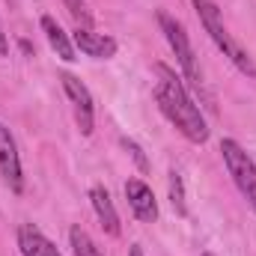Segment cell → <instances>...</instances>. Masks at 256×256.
<instances>
[{"label": "cell", "mask_w": 256, "mask_h": 256, "mask_svg": "<svg viewBox=\"0 0 256 256\" xmlns=\"http://www.w3.org/2000/svg\"><path fill=\"white\" fill-rule=\"evenodd\" d=\"M126 196H128V206L131 212L143 220V224H155L158 220V202H155V194L146 182L140 179H128L126 182Z\"/></svg>", "instance_id": "7"}, {"label": "cell", "mask_w": 256, "mask_h": 256, "mask_svg": "<svg viewBox=\"0 0 256 256\" xmlns=\"http://www.w3.org/2000/svg\"><path fill=\"white\" fill-rule=\"evenodd\" d=\"M128 256H143V248H140V244H131V250H128Z\"/></svg>", "instance_id": "17"}, {"label": "cell", "mask_w": 256, "mask_h": 256, "mask_svg": "<svg viewBox=\"0 0 256 256\" xmlns=\"http://www.w3.org/2000/svg\"><path fill=\"white\" fill-rule=\"evenodd\" d=\"M122 146H126L128 152H131V158L137 161V167H140V170H149V161H146V155H143V149H140V146H137L134 140H128V137H122Z\"/></svg>", "instance_id": "15"}, {"label": "cell", "mask_w": 256, "mask_h": 256, "mask_svg": "<svg viewBox=\"0 0 256 256\" xmlns=\"http://www.w3.org/2000/svg\"><path fill=\"white\" fill-rule=\"evenodd\" d=\"M167 185H170V202H173L176 214H188V206H185V185H182V176H179L176 170H170Z\"/></svg>", "instance_id": "13"}, {"label": "cell", "mask_w": 256, "mask_h": 256, "mask_svg": "<svg viewBox=\"0 0 256 256\" xmlns=\"http://www.w3.org/2000/svg\"><path fill=\"white\" fill-rule=\"evenodd\" d=\"M220 155H224V164L236 182V188L242 191V196L250 202V208L256 212V164L254 158L236 143V140H220Z\"/></svg>", "instance_id": "4"}, {"label": "cell", "mask_w": 256, "mask_h": 256, "mask_svg": "<svg viewBox=\"0 0 256 256\" xmlns=\"http://www.w3.org/2000/svg\"><path fill=\"white\" fill-rule=\"evenodd\" d=\"M155 74H158V80H155V102H158L161 114L191 143H206L208 140V126H206L200 108L194 104V98L188 96L182 78L176 74V68L155 63Z\"/></svg>", "instance_id": "1"}, {"label": "cell", "mask_w": 256, "mask_h": 256, "mask_svg": "<svg viewBox=\"0 0 256 256\" xmlns=\"http://www.w3.org/2000/svg\"><path fill=\"white\" fill-rule=\"evenodd\" d=\"M68 242H72L74 256H102V250L96 248V242L90 238V232H86V230H80V226H72Z\"/></svg>", "instance_id": "12"}, {"label": "cell", "mask_w": 256, "mask_h": 256, "mask_svg": "<svg viewBox=\"0 0 256 256\" xmlns=\"http://www.w3.org/2000/svg\"><path fill=\"white\" fill-rule=\"evenodd\" d=\"M90 200H92V208H96V214H98V220H102V230L116 238V236L122 232V226H120V214H116V208H114V200H110L108 188L96 185V188L90 191Z\"/></svg>", "instance_id": "10"}, {"label": "cell", "mask_w": 256, "mask_h": 256, "mask_svg": "<svg viewBox=\"0 0 256 256\" xmlns=\"http://www.w3.org/2000/svg\"><path fill=\"white\" fill-rule=\"evenodd\" d=\"M202 256H214V254H202Z\"/></svg>", "instance_id": "18"}, {"label": "cell", "mask_w": 256, "mask_h": 256, "mask_svg": "<svg viewBox=\"0 0 256 256\" xmlns=\"http://www.w3.org/2000/svg\"><path fill=\"white\" fill-rule=\"evenodd\" d=\"M194 9H196V15H200V21H202V27H206V33L212 36V42L224 51V57L230 60V63L236 66L242 74H248V78H256V63L254 57L232 39V33L226 30V24H224V15H220V9L212 3V0H194Z\"/></svg>", "instance_id": "2"}, {"label": "cell", "mask_w": 256, "mask_h": 256, "mask_svg": "<svg viewBox=\"0 0 256 256\" xmlns=\"http://www.w3.org/2000/svg\"><path fill=\"white\" fill-rule=\"evenodd\" d=\"M158 24H161L164 36H167V42H170V48H173V54H176V60H179V68H182L185 80H191L196 90H202V72H200V66H196V54H194L191 39H188L185 27H182L173 15H167V12H158Z\"/></svg>", "instance_id": "3"}, {"label": "cell", "mask_w": 256, "mask_h": 256, "mask_svg": "<svg viewBox=\"0 0 256 256\" xmlns=\"http://www.w3.org/2000/svg\"><path fill=\"white\" fill-rule=\"evenodd\" d=\"M0 176L9 185L12 194L24 191V176H21V158H18V146L12 131L0 122Z\"/></svg>", "instance_id": "6"}, {"label": "cell", "mask_w": 256, "mask_h": 256, "mask_svg": "<svg viewBox=\"0 0 256 256\" xmlns=\"http://www.w3.org/2000/svg\"><path fill=\"white\" fill-rule=\"evenodd\" d=\"M42 30H45V36H48V45L57 51V57H60V60H66V63L78 60V57H74V45L68 42V36H66L63 27L57 24V18L42 15Z\"/></svg>", "instance_id": "11"}, {"label": "cell", "mask_w": 256, "mask_h": 256, "mask_svg": "<svg viewBox=\"0 0 256 256\" xmlns=\"http://www.w3.org/2000/svg\"><path fill=\"white\" fill-rule=\"evenodd\" d=\"M60 80H63L66 96H68V102H72V108H74V122L80 128V134L90 137V134H92V126H96V108H92V96H90L86 84H84L80 78L68 74V72L60 74Z\"/></svg>", "instance_id": "5"}, {"label": "cell", "mask_w": 256, "mask_h": 256, "mask_svg": "<svg viewBox=\"0 0 256 256\" xmlns=\"http://www.w3.org/2000/svg\"><path fill=\"white\" fill-rule=\"evenodd\" d=\"M9 54V42H6V33H3V27H0V57H6Z\"/></svg>", "instance_id": "16"}, {"label": "cell", "mask_w": 256, "mask_h": 256, "mask_svg": "<svg viewBox=\"0 0 256 256\" xmlns=\"http://www.w3.org/2000/svg\"><path fill=\"white\" fill-rule=\"evenodd\" d=\"M74 45L80 54L92 57V60H110L116 54V39L104 36V33H92L90 27H78L74 30Z\"/></svg>", "instance_id": "8"}, {"label": "cell", "mask_w": 256, "mask_h": 256, "mask_svg": "<svg viewBox=\"0 0 256 256\" xmlns=\"http://www.w3.org/2000/svg\"><path fill=\"white\" fill-rule=\"evenodd\" d=\"M66 9L72 12V18L78 21V27H90V12H86V0H63Z\"/></svg>", "instance_id": "14"}, {"label": "cell", "mask_w": 256, "mask_h": 256, "mask_svg": "<svg viewBox=\"0 0 256 256\" xmlns=\"http://www.w3.org/2000/svg\"><path fill=\"white\" fill-rule=\"evenodd\" d=\"M18 248H21V256H63L54 248V242L33 224L18 226Z\"/></svg>", "instance_id": "9"}]
</instances>
